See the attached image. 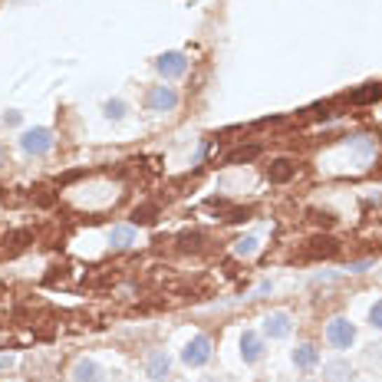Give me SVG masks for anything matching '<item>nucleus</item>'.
<instances>
[{
  "mask_svg": "<svg viewBox=\"0 0 382 382\" xmlns=\"http://www.w3.org/2000/svg\"><path fill=\"white\" fill-rule=\"evenodd\" d=\"M20 145H23V152L27 155H46L50 149H53V132L50 129H27Z\"/></svg>",
  "mask_w": 382,
  "mask_h": 382,
  "instance_id": "nucleus-1",
  "label": "nucleus"
},
{
  "mask_svg": "<svg viewBox=\"0 0 382 382\" xmlns=\"http://www.w3.org/2000/svg\"><path fill=\"white\" fill-rule=\"evenodd\" d=\"M327 339L336 346V350H350L353 346V339H356V327H353L350 320H343V317H336L333 323L327 327Z\"/></svg>",
  "mask_w": 382,
  "mask_h": 382,
  "instance_id": "nucleus-2",
  "label": "nucleus"
},
{
  "mask_svg": "<svg viewBox=\"0 0 382 382\" xmlns=\"http://www.w3.org/2000/svg\"><path fill=\"white\" fill-rule=\"evenodd\" d=\"M182 360H185L188 366H205V362L211 360V339H207V336H195L185 350H182Z\"/></svg>",
  "mask_w": 382,
  "mask_h": 382,
  "instance_id": "nucleus-3",
  "label": "nucleus"
},
{
  "mask_svg": "<svg viewBox=\"0 0 382 382\" xmlns=\"http://www.w3.org/2000/svg\"><path fill=\"white\" fill-rule=\"evenodd\" d=\"M155 69H158L165 79H178L188 69V60H185V53H162L155 60Z\"/></svg>",
  "mask_w": 382,
  "mask_h": 382,
  "instance_id": "nucleus-4",
  "label": "nucleus"
},
{
  "mask_svg": "<svg viewBox=\"0 0 382 382\" xmlns=\"http://www.w3.org/2000/svg\"><path fill=\"white\" fill-rule=\"evenodd\" d=\"M145 102H149V109L152 112H172L178 106V93L172 86H155Z\"/></svg>",
  "mask_w": 382,
  "mask_h": 382,
  "instance_id": "nucleus-5",
  "label": "nucleus"
},
{
  "mask_svg": "<svg viewBox=\"0 0 382 382\" xmlns=\"http://www.w3.org/2000/svg\"><path fill=\"white\" fill-rule=\"evenodd\" d=\"M306 257H336L339 254V240L333 238H310L306 240Z\"/></svg>",
  "mask_w": 382,
  "mask_h": 382,
  "instance_id": "nucleus-6",
  "label": "nucleus"
},
{
  "mask_svg": "<svg viewBox=\"0 0 382 382\" xmlns=\"http://www.w3.org/2000/svg\"><path fill=\"white\" fill-rule=\"evenodd\" d=\"M290 327H294V323H290V317H287V313H280V310L264 320V333H267L271 339H284L287 333H290Z\"/></svg>",
  "mask_w": 382,
  "mask_h": 382,
  "instance_id": "nucleus-7",
  "label": "nucleus"
},
{
  "mask_svg": "<svg viewBox=\"0 0 382 382\" xmlns=\"http://www.w3.org/2000/svg\"><path fill=\"white\" fill-rule=\"evenodd\" d=\"M145 369H149V379H152V382H165V379H168V372H172V360H168V353H152Z\"/></svg>",
  "mask_w": 382,
  "mask_h": 382,
  "instance_id": "nucleus-8",
  "label": "nucleus"
},
{
  "mask_svg": "<svg viewBox=\"0 0 382 382\" xmlns=\"http://www.w3.org/2000/svg\"><path fill=\"white\" fill-rule=\"evenodd\" d=\"M323 379L327 382H353V366L346 360H329L323 366Z\"/></svg>",
  "mask_w": 382,
  "mask_h": 382,
  "instance_id": "nucleus-9",
  "label": "nucleus"
},
{
  "mask_svg": "<svg viewBox=\"0 0 382 382\" xmlns=\"http://www.w3.org/2000/svg\"><path fill=\"white\" fill-rule=\"evenodd\" d=\"M296 172V165L290 162V158H277V162L267 165V178H271L273 185H284V182H290Z\"/></svg>",
  "mask_w": 382,
  "mask_h": 382,
  "instance_id": "nucleus-10",
  "label": "nucleus"
},
{
  "mask_svg": "<svg viewBox=\"0 0 382 382\" xmlns=\"http://www.w3.org/2000/svg\"><path fill=\"white\" fill-rule=\"evenodd\" d=\"M73 382H102V369L93 360H79L73 366Z\"/></svg>",
  "mask_w": 382,
  "mask_h": 382,
  "instance_id": "nucleus-11",
  "label": "nucleus"
},
{
  "mask_svg": "<svg viewBox=\"0 0 382 382\" xmlns=\"http://www.w3.org/2000/svg\"><path fill=\"white\" fill-rule=\"evenodd\" d=\"M261 353H264V343L254 336V333H244V336H240V356H244V362H257Z\"/></svg>",
  "mask_w": 382,
  "mask_h": 382,
  "instance_id": "nucleus-12",
  "label": "nucleus"
},
{
  "mask_svg": "<svg viewBox=\"0 0 382 382\" xmlns=\"http://www.w3.org/2000/svg\"><path fill=\"white\" fill-rule=\"evenodd\" d=\"M317 346H310V343H303V346H296L294 350V362L296 369H310V366H317Z\"/></svg>",
  "mask_w": 382,
  "mask_h": 382,
  "instance_id": "nucleus-13",
  "label": "nucleus"
},
{
  "mask_svg": "<svg viewBox=\"0 0 382 382\" xmlns=\"http://www.w3.org/2000/svg\"><path fill=\"white\" fill-rule=\"evenodd\" d=\"M382 96V86H376V83H369V86H362V89H356L350 96V102L353 106H369V102H376V99Z\"/></svg>",
  "mask_w": 382,
  "mask_h": 382,
  "instance_id": "nucleus-14",
  "label": "nucleus"
},
{
  "mask_svg": "<svg viewBox=\"0 0 382 382\" xmlns=\"http://www.w3.org/2000/svg\"><path fill=\"white\" fill-rule=\"evenodd\" d=\"M132 240H135V231L125 228V224H119V228H112V231H109V244L116 247V251H125Z\"/></svg>",
  "mask_w": 382,
  "mask_h": 382,
  "instance_id": "nucleus-15",
  "label": "nucleus"
},
{
  "mask_svg": "<svg viewBox=\"0 0 382 382\" xmlns=\"http://www.w3.org/2000/svg\"><path fill=\"white\" fill-rule=\"evenodd\" d=\"M261 155V145H247V149H238V152L228 155V165H240V162H251Z\"/></svg>",
  "mask_w": 382,
  "mask_h": 382,
  "instance_id": "nucleus-16",
  "label": "nucleus"
},
{
  "mask_svg": "<svg viewBox=\"0 0 382 382\" xmlns=\"http://www.w3.org/2000/svg\"><path fill=\"white\" fill-rule=\"evenodd\" d=\"M155 214H158V207H155V205H142V207H135V211H132V221H139V224H152Z\"/></svg>",
  "mask_w": 382,
  "mask_h": 382,
  "instance_id": "nucleus-17",
  "label": "nucleus"
},
{
  "mask_svg": "<svg viewBox=\"0 0 382 382\" xmlns=\"http://www.w3.org/2000/svg\"><path fill=\"white\" fill-rule=\"evenodd\" d=\"M254 251H257V238H240V240H234V254H238V257H251Z\"/></svg>",
  "mask_w": 382,
  "mask_h": 382,
  "instance_id": "nucleus-18",
  "label": "nucleus"
},
{
  "mask_svg": "<svg viewBox=\"0 0 382 382\" xmlns=\"http://www.w3.org/2000/svg\"><path fill=\"white\" fill-rule=\"evenodd\" d=\"M106 116H109V119H122V116H125V102H122V99H109V102H106Z\"/></svg>",
  "mask_w": 382,
  "mask_h": 382,
  "instance_id": "nucleus-19",
  "label": "nucleus"
},
{
  "mask_svg": "<svg viewBox=\"0 0 382 382\" xmlns=\"http://www.w3.org/2000/svg\"><path fill=\"white\" fill-rule=\"evenodd\" d=\"M369 323H372V327H379V329H382V300H376V303H372V310H369Z\"/></svg>",
  "mask_w": 382,
  "mask_h": 382,
  "instance_id": "nucleus-20",
  "label": "nucleus"
},
{
  "mask_svg": "<svg viewBox=\"0 0 382 382\" xmlns=\"http://www.w3.org/2000/svg\"><path fill=\"white\" fill-rule=\"evenodd\" d=\"M224 221H231V224H238V221H247V211H231Z\"/></svg>",
  "mask_w": 382,
  "mask_h": 382,
  "instance_id": "nucleus-21",
  "label": "nucleus"
},
{
  "mask_svg": "<svg viewBox=\"0 0 382 382\" xmlns=\"http://www.w3.org/2000/svg\"><path fill=\"white\" fill-rule=\"evenodd\" d=\"M369 360H372V362H379V366H382V346H372V350H369Z\"/></svg>",
  "mask_w": 382,
  "mask_h": 382,
  "instance_id": "nucleus-22",
  "label": "nucleus"
},
{
  "mask_svg": "<svg viewBox=\"0 0 382 382\" xmlns=\"http://www.w3.org/2000/svg\"><path fill=\"white\" fill-rule=\"evenodd\" d=\"M313 221H317V224H333L336 218H333V214H313Z\"/></svg>",
  "mask_w": 382,
  "mask_h": 382,
  "instance_id": "nucleus-23",
  "label": "nucleus"
},
{
  "mask_svg": "<svg viewBox=\"0 0 382 382\" xmlns=\"http://www.w3.org/2000/svg\"><path fill=\"white\" fill-rule=\"evenodd\" d=\"M7 162V149H4V145H0V165Z\"/></svg>",
  "mask_w": 382,
  "mask_h": 382,
  "instance_id": "nucleus-24",
  "label": "nucleus"
},
{
  "mask_svg": "<svg viewBox=\"0 0 382 382\" xmlns=\"http://www.w3.org/2000/svg\"><path fill=\"white\" fill-rule=\"evenodd\" d=\"M221 382H238V379H221Z\"/></svg>",
  "mask_w": 382,
  "mask_h": 382,
  "instance_id": "nucleus-25",
  "label": "nucleus"
},
{
  "mask_svg": "<svg viewBox=\"0 0 382 382\" xmlns=\"http://www.w3.org/2000/svg\"><path fill=\"white\" fill-rule=\"evenodd\" d=\"M0 198H4V191H0Z\"/></svg>",
  "mask_w": 382,
  "mask_h": 382,
  "instance_id": "nucleus-26",
  "label": "nucleus"
}]
</instances>
